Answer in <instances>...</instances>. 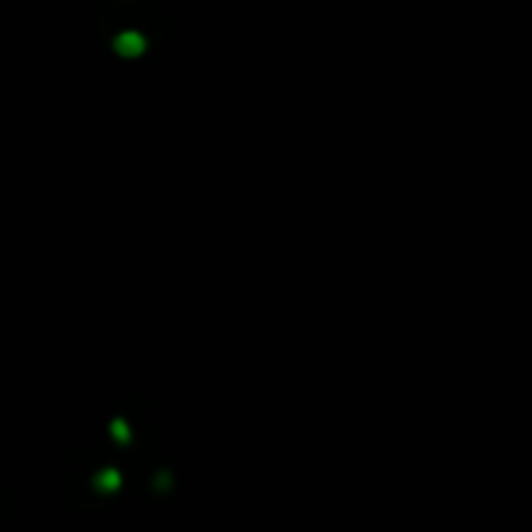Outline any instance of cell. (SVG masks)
Listing matches in <instances>:
<instances>
[{"label": "cell", "instance_id": "1", "mask_svg": "<svg viewBox=\"0 0 532 532\" xmlns=\"http://www.w3.org/2000/svg\"><path fill=\"white\" fill-rule=\"evenodd\" d=\"M0 512L6 514V494L3 491H0Z\"/></svg>", "mask_w": 532, "mask_h": 532}]
</instances>
